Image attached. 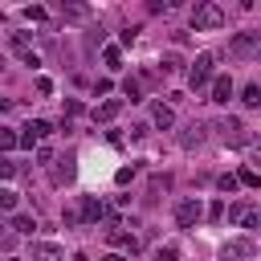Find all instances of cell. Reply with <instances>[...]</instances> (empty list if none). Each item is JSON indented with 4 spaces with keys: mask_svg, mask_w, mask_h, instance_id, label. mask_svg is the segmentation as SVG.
<instances>
[{
    "mask_svg": "<svg viewBox=\"0 0 261 261\" xmlns=\"http://www.w3.org/2000/svg\"><path fill=\"white\" fill-rule=\"evenodd\" d=\"M167 188H171V175H155V179H151V196H147V200H155V196H159V192H167Z\"/></svg>",
    "mask_w": 261,
    "mask_h": 261,
    "instance_id": "22",
    "label": "cell"
},
{
    "mask_svg": "<svg viewBox=\"0 0 261 261\" xmlns=\"http://www.w3.org/2000/svg\"><path fill=\"white\" fill-rule=\"evenodd\" d=\"M179 69H184V65H179V57H175V53H167V57H163V73H179Z\"/></svg>",
    "mask_w": 261,
    "mask_h": 261,
    "instance_id": "29",
    "label": "cell"
},
{
    "mask_svg": "<svg viewBox=\"0 0 261 261\" xmlns=\"http://www.w3.org/2000/svg\"><path fill=\"white\" fill-rule=\"evenodd\" d=\"M175 257H179L175 245H159V249H155V261H175Z\"/></svg>",
    "mask_w": 261,
    "mask_h": 261,
    "instance_id": "27",
    "label": "cell"
},
{
    "mask_svg": "<svg viewBox=\"0 0 261 261\" xmlns=\"http://www.w3.org/2000/svg\"><path fill=\"white\" fill-rule=\"evenodd\" d=\"M8 228H12V232H20V237H33L37 220H33L29 212H12V216H8Z\"/></svg>",
    "mask_w": 261,
    "mask_h": 261,
    "instance_id": "15",
    "label": "cell"
},
{
    "mask_svg": "<svg viewBox=\"0 0 261 261\" xmlns=\"http://www.w3.org/2000/svg\"><path fill=\"white\" fill-rule=\"evenodd\" d=\"M106 241L118 245V249H126V253H139V237L122 232V224H110V228H106Z\"/></svg>",
    "mask_w": 261,
    "mask_h": 261,
    "instance_id": "11",
    "label": "cell"
},
{
    "mask_svg": "<svg viewBox=\"0 0 261 261\" xmlns=\"http://www.w3.org/2000/svg\"><path fill=\"white\" fill-rule=\"evenodd\" d=\"M151 122H155L159 130H171V126H175V110H171L167 102H155V110H151Z\"/></svg>",
    "mask_w": 261,
    "mask_h": 261,
    "instance_id": "14",
    "label": "cell"
},
{
    "mask_svg": "<svg viewBox=\"0 0 261 261\" xmlns=\"http://www.w3.org/2000/svg\"><path fill=\"white\" fill-rule=\"evenodd\" d=\"M24 16H29V20H45V16H49V12H45V8H41V4H29V8H24Z\"/></svg>",
    "mask_w": 261,
    "mask_h": 261,
    "instance_id": "30",
    "label": "cell"
},
{
    "mask_svg": "<svg viewBox=\"0 0 261 261\" xmlns=\"http://www.w3.org/2000/svg\"><path fill=\"white\" fill-rule=\"evenodd\" d=\"M77 212H82V224H98V220H106V216H110V212H106V204H102L98 196H86Z\"/></svg>",
    "mask_w": 261,
    "mask_h": 261,
    "instance_id": "8",
    "label": "cell"
},
{
    "mask_svg": "<svg viewBox=\"0 0 261 261\" xmlns=\"http://www.w3.org/2000/svg\"><path fill=\"white\" fill-rule=\"evenodd\" d=\"M102 261H122V257H118V253H106V257H102Z\"/></svg>",
    "mask_w": 261,
    "mask_h": 261,
    "instance_id": "34",
    "label": "cell"
},
{
    "mask_svg": "<svg viewBox=\"0 0 261 261\" xmlns=\"http://www.w3.org/2000/svg\"><path fill=\"white\" fill-rule=\"evenodd\" d=\"M257 253V245L249 241V237H232L228 245H224V261H241V257H253Z\"/></svg>",
    "mask_w": 261,
    "mask_h": 261,
    "instance_id": "9",
    "label": "cell"
},
{
    "mask_svg": "<svg viewBox=\"0 0 261 261\" xmlns=\"http://www.w3.org/2000/svg\"><path fill=\"white\" fill-rule=\"evenodd\" d=\"M37 163H53V147H37Z\"/></svg>",
    "mask_w": 261,
    "mask_h": 261,
    "instance_id": "33",
    "label": "cell"
},
{
    "mask_svg": "<svg viewBox=\"0 0 261 261\" xmlns=\"http://www.w3.org/2000/svg\"><path fill=\"white\" fill-rule=\"evenodd\" d=\"M232 98V77L228 73H216V82H212V102H228Z\"/></svg>",
    "mask_w": 261,
    "mask_h": 261,
    "instance_id": "16",
    "label": "cell"
},
{
    "mask_svg": "<svg viewBox=\"0 0 261 261\" xmlns=\"http://www.w3.org/2000/svg\"><path fill=\"white\" fill-rule=\"evenodd\" d=\"M130 179H135V167H118V171H114V184H118V188H126Z\"/></svg>",
    "mask_w": 261,
    "mask_h": 261,
    "instance_id": "25",
    "label": "cell"
},
{
    "mask_svg": "<svg viewBox=\"0 0 261 261\" xmlns=\"http://www.w3.org/2000/svg\"><path fill=\"white\" fill-rule=\"evenodd\" d=\"M122 110V98H106L102 106H94V122H114Z\"/></svg>",
    "mask_w": 261,
    "mask_h": 261,
    "instance_id": "13",
    "label": "cell"
},
{
    "mask_svg": "<svg viewBox=\"0 0 261 261\" xmlns=\"http://www.w3.org/2000/svg\"><path fill=\"white\" fill-rule=\"evenodd\" d=\"M0 208H4L8 216L16 212V192H12V188H4V192H0Z\"/></svg>",
    "mask_w": 261,
    "mask_h": 261,
    "instance_id": "23",
    "label": "cell"
},
{
    "mask_svg": "<svg viewBox=\"0 0 261 261\" xmlns=\"http://www.w3.org/2000/svg\"><path fill=\"white\" fill-rule=\"evenodd\" d=\"M122 94H126L130 102H143V82H139V77H126V82H122Z\"/></svg>",
    "mask_w": 261,
    "mask_h": 261,
    "instance_id": "19",
    "label": "cell"
},
{
    "mask_svg": "<svg viewBox=\"0 0 261 261\" xmlns=\"http://www.w3.org/2000/svg\"><path fill=\"white\" fill-rule=\"evenodd\" d=\"M65 20H90V4H61Z\"/></svg>",
    "mask_w": 261,
    "mask_h": 261,
    "instance_id": "18",
    "label": "cell"
},
{
    "mask_svg": "<svg viewBox=\"0 0 261 261\" xmlns=\"http://www.w3.org/2000/svg\"><path fill=\"white\" fill-rule=\"evenodd\" d=\"M237 179H241V184H245V188H261V175H257V171H253V167H245V171H241V175H237Z\"/></svg>",
    "mask_w": 261,
    "mask_h": 261,
    "instance_id": "24",
    "label": "cell"
},
{
    "mask_svg": "<svg viewBox=\"0 0 261 261\" xmlns=\"http://www.w3.org/2000/svg\"><path fill=\"white\" fill-rule=\"evenodd\" d=\"M241 102H245V106H261V86H257V82H249V86L241 90Z\"/></svg>",
    "mask_w": 261,
    "mask_h": 261,
    "instance_id": "20",
    "label": "cell"
},
{
    "mask_svg": "<svg viewBox=\"0 0 261 261\" xmlns=\"http://www.w3.org/2000/svg\"><path fill=\"white\" fill-rule=\"evenodd\" d=\"M212 82H216V53H196V61H192V69H188V86L200 94L204 86L212 90Z\"/></svg>",
    "mask_w": 261,
    "mask_h": 261,
    "instance_id": "1",
    "label": "cell"
},
{
    "mask_svg": "<svg viewBox=\"0 0 261 261\" xmlns=\"http://www.w3.org/2000/svg\"><path fill=\"white\" fill-rule=\"evenodd\" d=\"M49 135H53V126L45 118H33L29 126H20V147H45L41 139H49Z\"/></svg>",
    "mask_w": 261,
    "mask_h": 261,
    "instance_id": "6",
    "label": "cell"
},
{
    "mask_svg": "<svg viewBox=\"0 0 261 261\" xmlns=\"http://www.w3.org/2000/svg\"><path fill=\"white\" fill-rule=\"evenodd\" d=\"M204 216H208V212H204V204H200V200H192V196L175 204V224H179V228H196Z\"/></svg>",
    "mask_w": 261,
    "mask_h": 261,
    "instance_id": "3",
    "label": "cell"
},
{
    "mask_svg": "<svg viewBox=\"0 0 261 261\" xmlns=\"http://www.w3.org/2000/svg\"><path fill=\"white\" fill-rule=\"evenodd\" d=\"M261 53V33H237L228 41V57H253Z\"/></svg>",
    "mask_w": 261,
    "mask_h": 261,
    "instance_id": "5",
    "label": "cell"
},
{
    "mask_svg": "<svg viewBox=\"0 0 261 261\" xmlns=\"http://www.w3.org/2000/svg\"><path fill=\"white\" fill-rule=\"evenodd\" d=\"M37 94L49 98V94H53V82H49V77H37Z\"/></svg>",
    "mask_w": 261,
    "mask_h": 261,
    "instance_id": "31",
    "label": "cell"
},
{
    "mask_svg": "<svg viewBox=\"0 0 261 261\" xmlns=\"http://www.w3.org/2000/svg\"><path fill=\"white\" fill-rule=\"evenodd\" d=\"M29 261H65V253H61V245H53V241H37L33 253H29Z\"/></svg>",
    "mask_w": 261,
    "mask_h": 261,
    "instance_id": "12",
    "label": "cell"
},
{
    "mask_svg": "<svg viewBox=\"0 0 261 261\" xmlns=\"http://www.w3.org/2000/svg\"><path fill=\"white\" fill-rule=\"evenodd\" d=\"M73 179V155H65V159H57V167H53V184L61 188V184H69Z\"/></svg>",
    "mask_w": 261,
    "mask_h": 261,
    "instance_id": "17",
    "label": "cell"
},
{
    "mask_svg": "<svg viewBox=\"0 0 261 261\" xmlns=\"http://www.w3.org/2000/svg\"><path fill=\"white\" fill-rule=\"evenodd\" d=\"M216 130H220V139L228 143V147H241L249 135H245V122L241 118H232V114H224V118H216Z\"/></svg>",
    "mask_w": 261,
    "mask_h": 261,
    "instance_id": "4",
    "label": "cell"
},
{
    "mask_svg": "<svg viewBox=\"0 0 261 261\" xmlns=\"http://www.w3.org/2000/svg\"><path fill=\"white\" fill-rule=\"evenodd\" d=\"M228 224H245V228H261V212L249 204H232L228 208Z\"/></svg>",
    "mask_w": 261,
    "mask_h": 261,
    "instance_id": "7",
    "label": "cell"
},
{
    "mask_svg": "<svg viewBox=\"0 0 261 261\" xmlns=\"http://www.w3.org/2000/svg\"><path fill=\"white\" fill-rule=\"evenodd\" d=\"M12 261H16V257H12Z\"/></svg>",
    "mask_w": 261,
    "mask_h": 261,
    "instance_id": "35",
    "label": "cell"
},
{
    "mask_svg": "<svg viewBox=\"0 0 261 261\" xmlns=\"http://www.w3.org/2000/svg\"><path fill=\"white\" fill-rule=\"evenodd\" d=\"M204 130H208V126L192 118V122H188V126L179 130V147H184V151H192V147H200V143H204Z\"/></svg>",
    "mask_w": 261,
    "mask_h": 261,
    "instance_id": "10",
    "label": "cell"
},
{
    "mask_svg": "<svg viewBox=\"0 0 261 261\" xmlns=\"http://www.w3.org/2000/svg\"><path fill=\"white\" fill-rule=\"evenodd\" d=\"M102 57H106V65H118V61H122V53H118V45H106V49H102Z\"/></svg>",
    "mask_w": 261,
    "mask_h": 261,
    "instance_id": "28",
    "label": "cell"
},
{
    "mask_svg": "<svg viewBox=\"0 0 261 261\" xmlns=\"http://www.w3.org/2000/svg\"><path fill=\"white\" fill-rule=\"evenodd\" d=\"M224 24V8L220 4H196L192 8V29L196 33H212V29H220Z\"/></svg>",
    "mask_w": 261,
    "mask_h": 261,
    "instance_id": "2",
    "label": "cell"
},
{
    "mask_svg": "<svg viewBox=\"0 0 261 261\" xmlns=\"http://www.w3.org/2000/svg\"><path fill=\"white\" fill-rule=\"evenodd\" d=\"M216 188H220V192H237V188H241V179H237V175H220V179H216Z\"/></svg>",
    "mask_w": 261,
    "mask_h": 261,
    "instance_id": "26",
    "label": "cell"
},
{
    "mask_svg": "<svg viewBox=\"0 0 261 261\" xmlns=\"http://www.w3.org/2000/svg\"><path fill=\"white\" fill-rule=\"evenodd\" d=\"M16 143H20V130H12V126H0V147H4V151H12Z\"/></svg>",
    "mask_w": 261,
    "mask_h": 261,
    "instance_id": "21",
    "label": "cell"
},
{
    "mask_svg": "<svg viewBox=\"0 0 261 261\" xmlns=\"http://www.w3.org/2000/svg\"><path fill=\"white\" fill-rule=\"evenodd\" d=\"M0 175L12 179V175H16V163H12V159H0Z\"/></svg>",
    "mask_w": 261,
    "mask_h": 261,
    "instance_id": "32",
    "label": "cell"
}]
</instances>
